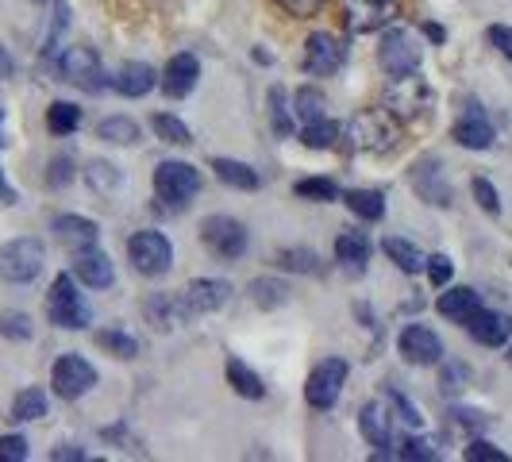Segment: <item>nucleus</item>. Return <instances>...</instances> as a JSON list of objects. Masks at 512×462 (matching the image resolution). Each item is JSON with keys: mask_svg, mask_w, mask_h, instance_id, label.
<instances>
[{"mask_svg": "<svg viewBox=\"0 0 512 462\" xmlns=\"http://www.w3.org/2000/svg\"><path fill=\"white\" fill-rule=\"evenodd\" d=\"M339 139H347L351 151H366V154H385L397 147V124L385 108H366L359 116H351L343 128H339Z\"/></svg>", "mask_w": 512, "mask_h": 462, "instance_id": "nucleus-1", "label": "nucleus"}, {"mask_svg": "<svg viewBox=\"0 0 512 462\" xmlns=\"http://www.w3.org/2000/svg\"><path fill=\"white\" fill-rule=\"evenodd\" d=\"M47 316H51L54 328H66V332H81L89 320H93V308L81 297L74 274H58L47 293Z\"/></svg>", "mask_w": 512, "mask_h": 462, "instance_id": "nucleus-2", "label": "nucleus"}, {"mask_svg": "<svg viewBox=\"0 0 512 462\" xmlns=\"http://www.w3.org/2000/svg\"><path fill=\"white\" fill-rule=\"evenodd\" d=\"M43 262H47L43 243L31 235H20V239L0 247V278L12 285H27L43 274Z\"/></svg>", "mask_w": 512, "mask_h": 462, "instance_id": "nucleus-3", "label": "nucleus"}, {"mask_svg": "<svg viewBox=\"0 0 512 462\" xmlns=\"http://www.w3.org/2000/svg\"><path fill=\"white\" fill-rule=\"evenodd\" d=\"M128 258L143 278H162L170 270V262H174V243L162 231L143 228L128 239Z\"/></svg>", "mask_w": 512, "mask_h": 462, "instance_id": "nucleus-4", "label": "nucleus"}, {"mask_svg": "<svg viewBox=\"0 0 512 462\" xmlns=\"http://www.w3.org/2000/svg\"><path fill=\"white\" fill-rule=\"evenodd\" d=\"M154 193L166 205L185 208L201 193V170L189 166V162H158V170H154Z\"/></svg>", "mask_w": 512, "mask_h": 462, "instance_id": "nucleus-5", "label": "nucleus"}, {"mask_svg": "<svg viewBox=\"0 0 512 462\" xmlns=\"http://www.w3.org/2000/svg\"><path fill=\"white\" fill-rule=\"evenodd\" d=\"M420 39L412 35L409 27H389L382 35V47H378V62L389 77L401 74H420Z\"/></svg>", "mask_w": 512, "mask_h": 462, "instance_id": "nucleus-6", "label": "nucleus"}, {"mask_svg": "<svg viewBox=\"0 0 512 462\" xmlns=\"http://www.w3.org/2000/svg\"><path fill=\"white\" fill-rule=\"evenodd\" d=\"M201 243H205L208 251L216 258H224V262H235V258L247 255V228L235 220V216H208L205 224H201Z\"/></svg>", "mask_w": 512, "mask_h": 462, "instance_id": "nucleus-7", "label": "nucleus"}, {"mask_svg": "<svg viewBox=\"0 0 512 462\" xmlns=\"http://www.w3.org/2000/svg\"><path fill=\"white\" fill-rule=\"evenodd\" d=\"M343 385H347V362L343 359L316 362V370L308 374V382H305V401L316 412H328V409H335Z\"/></svg>", "mask_w": 512, "mask_h": 462, "instance_id": "nucleus-8", "label": "nucleus"}, {"mask_svg": "<svg viewBox=\"0 0 512 462\" xmlns=\"http://www.w3.org/2000/svg\"><path fill=\"white\" fill-rule=\"evenodd\" d=\"M409 181H412V189L420 193V201H428V205L447 208L451 201H455V189H451L447 170H443V162H439L436 154L416 158V162H412V170H409Z\"/></svg>", "mask_w": 512, "mask_h": 462, "instance_id": "nucleus-9", "label": "nucleus"}, {"mask_svg": "<svg viewBox=\"0 0 512 462\" xmlns=\"http://www.w3.org/2000/svg\"><path fill=\"white\" fill-rule=\"evenodd\" d=\"M428 104H432V89L420 81L416 74H401L389 81V89H385V112L389 116H420V112H428Z\"/></svg>", "mask_w": 512, "mask_h": 462, "instance_id": "nucleus-10", "label": "nucleus"}, {"mask_svg": "<svg viewBox=\"0 0 512 462\" xmlns=\"http://www.w3.org/2000/svg\"><path fill=\"white\" fill-rule=\"evenodd\" d=\"M51 385L62 401H77V397H85L97 385V366L89 359H81V355H62V359L54 362Z\"/></svg>", "mask_w": 512, "mask_h": 462, "instance_id": "nucleus-11", "label": "nucleus"}, {"mask_svg": "<svg viewBox=\"0 0 512 462\" xmlns=\"http://www.w3.org/2000/svg\"><path fill=\"white\" fill-rule=\"evenodd\" d=\"M58 77L70 81V85H77V89H85V93L104 89L101 58H97L93 47H66L62 58H58Z\"/></svg>", "mask_w": 512, "mask_h": 462, "instance_id": "nucleus-12", "label": "nucleus"}, {"mask_svg": "<svg viewBox=\"0 0 512 462\" xmlns=\"http://www.w3.org/2000/svg\"><path fill=\"white\" fill-rule=\"evenodd\" d=\"M347 62V47L343 39L332 35V31H312L305 43V70L312 77H332L343 70Z\"/></svg>", "mask_w": 512, "mask_h": 462, "instance_id": "nucleus-13", "label": "nucleus"}, {"mask_svg": "<svg viewBox=\"0 0 512 462\" xmlns=\"http://www.w3.org/2000/svg\"><path fill=\"white\" fill-rule=\"evenodd\" d=\"M397 351L409 366H436L443 359V339L424 324H409L397 339Z\"/></svg>", "mask_w": 512, "mask_h": 462, "instance_id": "nucleus-14", "label": "nucleus"}, {"mask_svg": "<svg viewBox=\"0 0 512 462\" xmlns=\"http://www.w3.org/2000/svg\"><path fill=\"white\" fill-rule=\"evenodd\" d=\"M231 282L224 278H197V282L185 285V305H189V316H208V312H216V308H224L231 301Z\"/></svg>", "mask_w": 512, "mask_h": 462, "instance_id": "nucleus-15", "label": "nucleus"}, {"mask_svg": "<svg viewBox=\"0 0 512 462\" xmlns=\"http://www.w3.org/2000/svg\"><path fill=\"white\" fill-rule=\"evenodd\" d=\"M197 77H201V62L193 58V54H174L170 62H166V70H162V93L170 97V101H181V97H189L193 89H197Z\"/></svg>", "mask_w": 512, "mask_h": 462, "instance_id": "nucleus-16", "label": "nucleus"}, {"mask_svg": "<svg viewBox=\"0 0 512 462\" xmlns=\"http://www.w3.org/2000/svg\"><path fill=\"white\" fill-rule=\"evenodd\" d=\"M74 278L89 289H108L116 282L112 258L104 255L101 247H81V251H74Z\"/></svg>", "mask_w": 512, "mask_h": 462, "instance_id": "nucleus-17", "label": "nucleus"}, {"mask_svg": "<svg viewBox=\"0 0 512 462\" xmlns=\"http://www.w3.org/2000/svg\"><path fill=\"white\" fill-rule=\"evenodd\" d=\"M436 308H439V316L451 320V324H470L486 305H482L478 289H470V285H451V289L436 301Z\"/></svg>", "mask_w": 512, "mask_h": 462, "instance_id": "nucleus-18", "label": "nucleus"}, {"mask_svg": "<svg viewBox=\"0 0 512 462\" xmlns=\"http://www.w3.org/2000/svg\"><path fill=\"white\" fill-rule=\"evenodd\" d=\"M51 231L58 235V243H66L70 251H81V247H97V239H101V228H97V220H89V216H54Z\"/></svg>", "mask_w": 512, "mask_h": 462, "instance_id": "nucleus-19", "label": "nucleus"}, {"mask_svg": "<svg viewBox=\"0 0 512 462\" xmlns=\"http://www.w3.org/2000/svg\"><path fill=\"white\" fill-rule=\"evenodd\" d=\"M466 332L474 335L482 347H505V343L512 339V316L482 308V312H478V316L466 324Z\"/></svg>", "mask_w": 512, "mask_h": 462, "instance_id": "nucleus-20", "label": "nucleus"}, {"mask_svg": "<svg viewBox=\"0 0 512 462\" xmlns=\"http://www.w3.org/2000/svg\"><path fill=\"white\" fill-rule=\"evenodd\" d=\"M143 312H147V320H151L154 328H178V324H185L189 320V305H185V297H174V293H154V297H147V305H143Z\"/></svg>", "mask_w": 512, "mask_h": 462, "instance_id": "nucleus-21", "label": "nucleus"}, {"mask_svg": "<svg viewBox=\"0 0 512 462\" xmlns=\"http://www.w3.org/2000/svg\"><path fill=\"white\" fill-rule=\"evenodd\" d=\"M154 85H158V74H154L147 62H124L116 77H112V89L120 93V97H147Z\"/></svg>", "mask_w": 512, "mask_h": 462, "instance_id": "nucleus-22", "label": "nucleus"}, {"mask_svg": "<svg viewBox=\"0 0 512 462\" xmlns=\"http://www.w3.org/2000/svg\"><path fill=\"white\" fill-rule=\"evenodd\" d=\"M451 135H455V143L466 147V151H489V147H493V139H497V135H493V124H489L478 108H470L459 124H455Z\"/></svg>", "mask_w": 512, "mask_h": 462, "instance_id": "nucleus-23", "label": "nucleus"}, {"mask_svg": "<svg viewBox=\"0 0 512 462\" xmlns=\"http://www.w3.org/2000/svg\"><path fill=\"white\" fill-rule=\"evenodd\" d=\"M359 428L370 447H389L393 443V420H389V405L385 401H370L359 412Z\"/></svg>", "mask_w": 512, "mask_h": 462, "instance_id": "nucleus-24", "label": "nucleus"}, {"mask_svg": "<svg viewBox=\"0 0 512 462\" xmlns=\"http://www.w3.org/2000/svg\"><path fill=\"white\" fill-rule=\"evenodd\" d=\"M212 174L224 181L228 189H243V193H251V189L262 185L258 170H251L247 162H235V158H216V162H212Z\"/></svg>", "mask_w": 512, "mask_h": 462, "instance_id": "nucleus-25", "label": "nucleus"}, {"mask_svg": "<svg viewBox=\"0 0 512 462\" xmlns=\"http://www.w3.org/2000/svg\"><path fill=\"white\" fill-rule=\"evenodd\" d=\"M228 382H231V389H235L239 397H247V401H262V397H266V382H262L243 359H235V355L228 359Z\"/></svg>", "mask_w": 512, "mask_h": 462, "instance_id": "nucleus-26", "label": "nucleus"}, {"mask_svg": "<svg viewBox=\"0 0 512 462\" xmlns=\"http://www.w3.org/2000/svg\"><path fill=\"white\" fill-rule=\"evenodd\" d=\"M335 258L343 266H351V270H366V262H370V239L362 231H343L335 239Z\"/></svg>", "mask_w": 512, "mask_h": 462, "instance_id": "nucleus-27", "label": "nucleus"}, {"mask_svg": "<svg viewBox=\"0 0 512 462\" xmlns=\"http://www.w3.org/2000/svg\"><path fill=\"white\" fill-rule=\"evenodd\" d=\"M382 247L385 255H389V262H397V270H405V274H420L424 262H428V258L420 255V247H412L409 239H401V235H389Z\"/></svg>", "mask_w": 512, "mask_h": 462, "instance_id": "nucleus-28", "label": "nucleus"}, {"mask_svg": "<svg viewBox=\"0 0 512 462\" xmlns=\"http://www.w3.org/2000/svg\"><path fill=\"white\" fill-rule=\"evenodd\" d=\"M324 116H328V101H324L320 89L305 85V89L293 93V120L297 124H312V120H324Z\"/></svg>", "mask_w": 512, "mask_h": 462, "instance_id": "nucleus-29", "label": "nucleus"}, {"mask_svg": "<svg viewBox=\"0 0 512 462\" xmlns=\"http://www.w3.org/2000/svg\"><path fill=\"white\" fill-rule=\"evenodd\" d=\"M251 301H255L258 308H282V305H289V285L282 282V278H255L251 282Z\"/></svg>", "mask_w": 512, "mask_h": 462, "instance_id": "nucleus-30", "label": "nucleus"}, {"mask_svg": "<svg viewBox=\"0 0 512 462\" xmlns=\"http://www.w3.org/2000/svg\"><path fill=\"white\" fill-rule=\"evenodd\" d=\"M343 201H347V208H351L359 220H370V224L385 216V197L378 189H351Z\"/></svg>", "mask_w": 512, "mask_h": 462, "instance_id": "nucleus-31", "label": "nucleus"}, {"mask_svg": "<svg viewBox=\"0 0 512 462\" xmlns=\"http://www.w3.org/2000/svg\"><path fill=\"white\" fill-rule=\"evenodd\" d=\"M301 143L308 151H332L339 143V124H332L328 116L324 120H312V124H301Z\"/></svg>", "mask_w": 512, "mask_h": 462, "instance_id": "nucleus-32", "label": "nucleus"}, {"mask_svg": "<svg viewBox=\"0 0 512 462\" xmlns=\"http://www.w3.org/2000/svg\"><path fill=\"white\" fill-rule=\"evenodd\" d=\"M43 416H47V393H43L39 385L24 389V393L12 401V420H20V424H27V420H43Z\"/></svg>", "mask_w": 512, "mask_h": 462, "instance_id": "nucleus-33", "label": "nucleus"}, {"mask_svg": "<svg viewBox=\"0 0 512 462\" xmlns=\"http://www.w3.org/2000/svg\"><path fill=\"white\" fill-rule=\"evenodd\" d=\"M97 139L104 143H120V147H131L135 139H139V124L128 120V116H108L97 124Z\"/></svg>", "mask_w": 512, "mask_h": 462, "instance_id": "nucleus-34", "label": "nucleus"}, {"mask_svg": "<svg viewBox=\"0 0 512 462\" xmlns=\"http://www.w3.org/2000/svg\"><path fill=\"white\" fill-rule=\"evenodd\" d=\"M47 128H51V135H74L81 128V108L70 101H54L47 108Z\"/></svg>", "mask_w": 512, "mask_h": 462, "instance_id": "nucleus-35", "label": "nucleus"}, {"mask_svg": "<svg viewBox=\"0 0 512 462\" xmlns=\"http://www.w3.org/2000/svg\"><path fill=\"white\" fill-rule=\"evenodd\" d=\"M151 128H154V135H158L162 143H170V147H189V143H193V131L185 128L178 116H170V112H158L151 120Z\"/></svg>", "mask_w": 512, "mask_h": 462, "instance_id": "nucleus-36", "label": "nucleus"}, {"mask_svg": "<svg viewBox=\"0 0 512 462\" xmlns=\"http://www.w3.org/2000/svg\"><path fill=\"white\" fill-rule=\"evenodd\" d=\"M385 405H389V416H397L405 428H412V432H416V428H424V412L416 409L401 389H393V385H389V389H385Z\"/></svg>", "mask_w": 512, "mask_h": 462, "instance_id": "nucleus-37", "label": "nucleus"}, {"mask_svg": "<svg viewBox=\"0 0 512 462\" xmlns=\"http://www.w3.org/2000/svg\"><path fill=\"white\" fill-rule=\"evenodd\" d=\"M85 181L101 193V197H112L120 185H124V178H120V170L112 166V162H89V170H85Z\"/></svg>", "mask_w": 512, "mask_h": 462, "instance_id": "nucleus-38", "label": "nucleus"}, {"mask_svg": "<svg viewBox=\"0 0 512 462\" xmlns=\"http://www.w3.org/2000/svg\"><path fill=\"white\" fill-rule=\"evenodd\" d=\"M293 193H297L301 201H316V205L339 201V185H335L332 178H301L293 185Z\"/></svg>", "mask_w": 512, "mask_h": 462, "instance_id": "nucleus-39", "label": "nucleus"}, {"mask_svg": "<svg viewBox=\"0 0 512 462\" xmlns=\"http://www.w3.org/2000/svg\"><path fill=\"white\" fill-rule=\"evenodd\" d=\"M97 343H101L108 355H116V359H135L139 355V343H135V335L120 332V328H108V332L97 335Z\"/></svg>", "mask_w": 512, "mask_h": 462, "instance_id": "nucleus-40", "label": "nucleus"}, {"mask_svg": "<svg viewBox=\"0 0 512 462\" xmlns=\"http://www.w3.org/2000/svg\"><path fill=\"white\" fill-rule=\"evenodd\" d=\"M320 258L312 255L308 247H289V251H278V266L282 270H297V274H316L320 266H316Z\"/></svg>", "mask_w": 512, "mask_h": 462, "instance_id": "nucleus-41", "label": "nucleus"}, {"mask_svg": "<svg viewBox=\"0 0 512 462\" xmlns=\"http://www.w3.org/2000/svg\"><path fill=\"white\" fill-rule=\"evenodd\" d=\"M0 335L4 339H31L35 335L31 316L27 312H0Z\"/></svg>", "mask_w": 512, "mask_h": 462, "instance_id": "nucleus-42", "label": "nucleus"}, {"mask_svg": "<svg viewBox=\"0 0 512 462\" xmlns=\"http://www.w3.org/2000/svg\"><path fill=\"white\" fill-rule=\"evenodd\" d=\"M405 462H436L439 459V451H436V439H416V436H409L405 439V447L397 451Z\"/></svg>", "mask_w": 512, "mask_h": 462, "instance_id": "nucleus-43", "label": "nucleus"}, {"mask_svg": "<svg viewBox=\"0 0 512 462\" xmlns=\"http://www.w3.org/2000/svg\"><path fill=\"white\" fill-rule=\"evenodd\" d=\"M462 459L466 462H509V455H505L501 447H493L489 439H470V447L462 451Z\"/></svg>", "mask_w": 512, "mask_h": 462, "instance_id": "nucleus-44", "label": "nucleus"}, {"mask_svg": "<svg viewBox=\"0 0 512 462\" xmlns=\"http://www.w3.org/2000/svg\"><path fill=\"white\" fill-rule=\"evenodd\" d=\"M470 189H474V201L486 208L489 216H501V197H497L493 181H489V178H474V181H470Z\"/></svg>", "mask_w": 512, "mask_h": 462, "instance_id": "nucleus-45", "label": "nucleus"}, {"mask_svg": "<svg viewBox=\"0 0 512 462\" xmlns=\"http://www.w3.org/2000/svg\"><path fill=\"white\" fill-rule=\"evenodd\" d=\"M424 270H428V282L436 285V289H443V285L455 278V262H451V255H432L428 262H424Z\"/></svg>", "mask_w": 512, "mask_h": 462, "instance_id": "nucleus-46", "label": "nucleus"}, {"mask_svg": "<svg viewBox=\"0 0 512 462\" xmlns=\"http://www.w3.org/2000/svg\"><path fill=\"white\" fill-rule=\"evenodd\" d=\"M270 112H274V128H278V135H289V116H293V108L285 104L282 85H274V89H270Z\"/></svg>", "mask_w": 512, "mask_h": 462, "instance_id": "nucleus-47", "label": "nucleus"}, {"mask_svg": "<svg viewBox=\"0 0 512 462\" xmlns=\"http://www.w3.org/2000/svg\"><path fill=\"white\" fill-rule=\"evenodd\" d=\"M27 439L24 436H0V462H24Z\"/></svg>", "mask_w": 512, "mask_h": 462, "instance_id": "nucleus-48", "label": "nucleus"}, {"mask_svg": "<svg viewBox=\"0 0 512 462\" xmlns=\"http://www.w3.org/2000/svg\"><path fill=\"white\" fill-rule=\"evenodd\" d=\"M489 47H497V54L512 62V27L509 24H493V27H489Z\"/></svg>", "mask_w": 512, "mask_h": 462, "instance_id": "nucleus-49", "label": "nucleus"}, {"mask_svg": "<svg viewBox=\"0 0 512 462\" xmlns=\"http://www.w3.org/2000/svg\"><path fill=\"white\" fill-rule=\"evenodd\" d=\"M289 16H297V20H308V16H316L320 8H324V0H278Z\"/></svg>", "mask_w": 512, "mask_h": 462, "instance_id": "nucleus-50", "label": "nucleus"}, {"mask_svg": "<svg viewBox=\"0 0 512 462\" xmlns=\"http://www.w3.org/2000/svg\"><path fill=\"white\" fill-rule=\"evenodd\" d=\"M47 181H51L54 189L70 185V181H74V162H70V158H54V162H51V174H47Z\"/></svg>", "mask_w": 512, "mask_h": 462, "instance_id": "nucleus-51", "label": "nucleus"}, {"mask_svg": "<svg viewBox=\"0 0 512 462\" xmlns=\"http://www.w3.org/2000/svg\"><path fill=\"white\" fill-rule=\"evenodd\" d=\"M462 378H466V366H459V362L447 366V370H443V389H459Z\"/></svg>", "mask_w": 512, "mask_h": 462, "instance_id": "nucleus-52", "label": "nucleus"}, {"mask_svg": "<svg viewBox=\"0 0 512 462\" xmlns=\"http://www.w3.org/2000/svg\"><path fill=\"white\" fill-rule=\"evenodd\" d=\"M51 459L54 462H66V459L81 462V459H85V451H77V447H58V451H51Z\"/></svg>", "mask_w": 512, "mask_h": 462, "instance_id": "nucleus-53", "label": "nucleus"}, {"mask_svg": "<svg viewBox=\"0 0 512 462\" xmlns=\"http://www.w3.org/2000/svg\"><path fill=\"white\" fill-rule=\"evenodd\" d=\"M0 205H16V189L8 185V178H4V170H0Z\"/></svg>", "mask_w": 512, "mask_h": 462, "instance_id": "nucleus-54", "label": "nucleus"}, {"mask_svg": "<svg viewBox=\"0 0 512 462\" xmlns=\"http://www.w3.org/2000/svg\"><path fill=\"white\" fill-rule=\"evenodd\" d=\"M12 70H16V62H12V54L0 47V77H12Z\"/></svg>", "mask_w": 512, "mask_h": 462, "instance_id": "nucleus-55", "label": "nucleus"}, {"mask_svg": "<svg viewBox=\"0 0 512 462\" xmlns=\"http://www.w3.org/2000/svg\"><path fill=\"white\" fill-rule=\"evenodd\" d=\"M424 35H428L432 43H443V39H447V35H443V27H439V24H424Z\"/></svg>", "mask_w": 512, "mask_h": 462, "instance_id": "nucleus-56", "label": "nucleus"}, {"mask_svg": "<svg viewBox=\"0 0 512 462\" xmlns=\"http://www.w3.org/2000/svg\"><path fill=\"white\" fill-rule=\"evenodd\" d=\"M0 147H8V131H4V108H0Z\"/></svg>", "mask_w": 512, "mask_h": 462, "instance_id": "nucleus-57", "label": "nucleus"}, {"mask_svg": "<svg viewBox=\"0 0 512 462\" xmlns=\"http://www.w3.org/2000/svg\"><path fill=\"white\" fill-rule=\"evenodd\" d=\"M362 4H374V8H382L385 0H362Z\"/></svg>", "mask_w": 512, "mask_h": 462, "instance_id": "nucleus-58", "label": "nucleus"}, {"mask_svg": "<svg viewBox=\"0 0 512 462\" xmlns=\"http://www.w3.org/2000/svg\"><path fill=\"white\" fill-rule=\"evenodd\" d=\"M505 359H509V366H512V343H509V355H505Z\"/></svg>", "mask_w": 512, "mask_h": 462, "instance_id": "nucleus-59", "label": "nucleus"}, {"mask_svg": "<svg viewBox=\"0 0 512 462\" xmlns=\"http://www.w3.org/2000/svg\"><path fill=\"white\" fill-rule=\"evenodd\" d=\"M35 4H43V0H35Z\"/></svg>", "mask_w": 512, "mask_h": 462, "instance_id": "nucleus-60", "label": "nucleus"}]
</instances>
